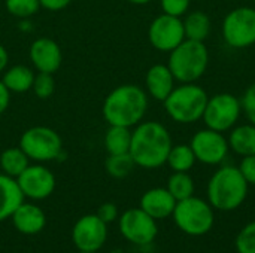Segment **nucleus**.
I'll list each match as a JSON object with an SVG mask.
<instances>
[{"label": "nucleus", "instance_id": "obj_1", "mask_svg": "<svg viewBox=\"0 0 255 253\" xmlns=\"http://www.w3.org/2000/svg\"><path fill=\"white\" fill-rule=\"evenodd\" d=\"M172 146L170 133L157 121L139 122L131 131L130 155L142 169L152 170L164 166Z\"/></svg>", "mask_w": 255, "mask_h": 253}, {"label": "nucleus", "instance_id": "obj_2", "mask_svg": "<svg viewBox=\"0 0 255 253\" xmlns=\"http://www.w3.org/2000/svg\"><path fill=\"white\" fill-rule=\"evenodd\" d=\"M148 109V94L137 85L124 84L112 89L103 101L102 113L109 125L134 127Z\"/></svg>", "mask_w": 255, "mask_h": 253}, {"label": "nucleus", "instance_id": "obj_3", "mask_svg": "<svg viewBox=\"0 0 255 253\" xmlns=\"http://www.w3.org/2000/svg\"><path fill=\"white\" fill-rule=\"evenodd\" d=\"M248 188L239 167L224 166L212 174L208 183V201L217 210L233 212L247 200Z\"/></svg>", "mask_w": 255, "mask_h": 253}, {"label": "nucleus", "instance_id": "obj_4", "mask_svg": "<svg viewBox=\"0 0 255 253\" xmlns=\"http://www.w3.org/2000/svg\"><path fill=\"white\" fill-rule=\"evenodd\" d=\"M209 51L205 42L185 39L169 52L167 67L173 78L181 84L197 82L208 70Z\"/></svg>", "mask_w": 255, "mask_h": 253}, {"label": "nucleus", "instance_id": "obj_5", "mask_svg": "<svg viewBox=\"0 0 255 253\" xmlns=\"http://www.w3.org/2000/svg\"><path fill=\"white\" fill-rule=\"evenodd\" d=\"M208 92L194 84H182L163 101L166 113L178 124H194L202 119L208 104Z\"/></svg>", "mask_w": 255, "mask_h": 253}, {"label": "nucleus", "instance_id": "obj_6", "mask_svg": "<svg viewBox=\"0 0 255 253\" xmlns=\"http://www.w3.org/2000/svg\"><path fill=\"white\" fill-rule=\"evenodd\" d=\"M172 216L176 227L184 234L191 237H200L208 234L215 222L214 207L209 204V201H205L194 195L176 201Z\"/></svg>", "mask_w": 255, "mask_h": 253}, {"label": "nucleus", "instance_id": "obj_7", "mask_svg": "<svg viewBox=\"0 0 255 253\" xmlns=\"http://www.w3.org/2000/svg\"><path fill=\"white\" fill-rule=\"evenodd\" d=\"M19 148L25 155L37 163L57 160L63 152V140L60 134L43 125L25 130L19 137Z\"/></svg>", "mask_w": 255, "mask_h": 253}, {"label": "nucleus", "instance_id": "obj_8", "mask_svg": "<svg viewBox=\"0 0 255 253\" xmlns=\"http://www.w3.org/2000/svg\"><path fill=\"white\" fill-rule=\"evenodd\" d=\"M242 113L241 98L230 92H220L209 97L203 112V122L206 128L224 133L230 131L239 121Z\"/></svg>", "mask_w": 255, "mask_h": 253}, {"label": "nucleus", "instance_id": "obj_9", "mask_svg": "<svg viewBox=\"0 0 255 253\" xmlns=\"http://www.w3.org/2000/svg\"><path fill=\"white\" fill-rule=\"evenodd\" d=\"M223 37L235 49L255 43V7L242 6L230 10L223 21Z\"/></svg>", "mask_w": 255, "mask_h": 253}, {"label": "nucleus", "instance_id": "obj_10", "mask_svg": "<svg viewBox=\"0 0 255 253\" xmlns=\"http://www.w3.org/2000/svg\"><path fill=\"white\" fill-rule=\"evenodd\" d=\"M118 224L123 237L136 246L151 245L158 234L157 221L145 213L140 207L126 210L120 216Z\"/></svg>", "mask_w": 255, "mask_h": 253}, {"label": "nucleus", "instance_id": "obj_11", "mask_svg": "<svg viewBox=\"0 0 255 253\" xmlns=\"http://www.w3.org/2000/svg\"><path fill=\"white\" fill-rule=\"evenodd\" d=\"M190 146L196 155V160L206 166L221 164L230 151L229 140L223 136V133L211 128L197 131L193 136Z\"/></svg>", "mask_w": 255, "mask_h": 253}, {"label": "nucleus", "instance_id": "obj_12", "mask_svg": "<svg viewBox=\"0 0 255 253\" xmlns=\"http://www.w3.org/2000/svg\"><path fill=\"white\" fill-rule=\"evenodd\" d=\"M149 43L161 52L173 51L181 42L185 40L184 22L178 16L161 13L152 19L148 28Z\"/></svg>", "mask_w": 255, "mask_h": 253}, {"label": "nucleus", "instance_id": "obj_13", "mask_svg": "<svg viewBox=\"0 0 255 253\" xmlns=\"http://www.w3.org/2000/svg\"><path fill=\"white\" fill-rule=\"evenodd\" d=\"M108 240V224L96 213L84 215L72 228V242L81 252H99Z\"/></svg>", "mask_w": 255, "mask_h": 253}, {"label": "nucleus", "instance_id": "obj_14", "mask_svg": "<svg viewBox=\"0 0 255 253\" xmlns=\"http://www.w3.org/2000/svg\"><path fill=\"white\" fill-rule=\"evenodd\" d=\"M15 180L24 198H30L34 201L48 198L55 189L54 173L42 164L28 166Z\"/></svg>", "mask_w": 255, "mask_h": 253}, {"label": "nucleus", "instance_id": "obj_15", "mask_svg": "<svg viewBox=\"0 0 255 253\" xmlns=\"http://www.w3.org/2000/svg\"><path fill=\"white\" fill-rule=\"evenodd\" d=\"M30 61L37 72L55 73L63 60L60 45L49 37H39L30 45Z\"/></svg>", "mask_w": 255, "mask_h": 253}, {"label": "nucleus", "instance_id": "obj_16", "mask_svg": "<svg viewBox=\"0 0 255 253\" xmlns=\"http://www.w3.org/2000/svg\"><path fill=\"white\" fill-rule=\"evenodd\" d=\"M15 230L24 236L39 234L46 225L45 212L33 203H21L10 216Z\"/></svg>", "mask_w": 255, "mask_h": 253}, {"label": "nucleus", "instance_id": "obj_17", "mask_svg": "<svg viewBox=\"0 0 255 253\" xmlns=\"http://www.w3.org/2000/svg\"><path fill=\"white\" fill-rule=\"evenodd\" d=\"M175 206L176 200L167 191V188H152L140 197L139 207L155 221H160L172 216Z\"/></svg>", "mask_w": 255, "mask_h": 253}, {"label": "nucleus", "instance_id": "obj_18", "mask_svg": "<svg viewBox=\"0 0 255 253\" xmlns=\"http://www.w3.org/2000/svg\"><path fill=\"white\" fill-rule=\"evenodd\" d=\"M175 81L176 79L173 78L167 64H154L146 72V78H145L146 91L154 100L164 101L167 95L173 91Z\"/></svg>", "mask_w": 255, "mask_h": 253}, {"label": "nucleus", "instance_id": "obj_19", "mask_svg": "<svg viewBox=\"0 0 255 253\" xmlns=\"http://www.w3.org/2000/svg\"><path fill=\"white\" fill-rule=\"evenodd\" d=\"M24 201V195L13 177L0 174V222L9 219L18 206Z\"/></svg>", "mask_w": 255, "mask_h": 253}, {"label": "nucleus", "instance_id": "obj_20", "mask_svg": "<svg viewBox=\"0 0 255 253\" xmlns=\"http://www.w3.org/2000/svg\"><path fill=\"white\" fill-rule=\"evenodd\" d=\"M229 146L230 149L241 155V157H250L255 155V125L254 124H245L239 127H233L230 130L229 136Z\"/></svg>", "mask_w": 255, "mask_h": 253}, {"label": "nucleus", "instance_id": "obj_21", "mask_svg": "<svg viewBox=\"0 0 255 253\" xmlns=\"http://www.w3.org/2000/svg\"><path fill=\"white\" fill-rule=\"evenodd\" d=\"M34 76L36 73L30 67L24 64H16L3 73L1 82L10 92H27L33 86Z\"/></svg>", "mask_w": 255, "mask_h": 253}, {"label": "nucleus", "instance_id": "obj_22", "mask_svg": "<svg viewBox=\"0 0 255 253\" xmlns=\"http://www.w3.org/2000/svg\"><path fill=\"white\" fill-rule=\"evenodd\" d=\"M184 22V31L185 39L196 40V42H205L211 33V19L203 10H194L190 12Z\"/></svg>", "mask_w": 255, "mask_h": 253}, {"label": "nucleus", "instance_id": "obj_23", "mask_svg": "<svg viewBox=\"0 0 255 253\" xmlns=\"http://www.w3.org/2000/svg\"><path fill=\"white\" fill-rule=\"evenodd\" d=\"M30 158L25 155V152L16 146V148H7L1 152L0 155V167L1 171L9 176L16 179L30 164H28Z\"/></svg>", "mask_w": 255, "mask_h": 253}, {"label": "nucleus", "instance_id": "obj_24", "mask_svg": "<svg viewBox=\"0 0 255 253\" xmlns=\"http://www.w3.org/2000/svg\"><path fill=\"white\" fill-rule=\"evenodd\" d=\"M131 145V130L128 127L109 125L105 134V148L109 155L127 154Z\"/></svg>", "mask_w": 255, "mask_h": 253}, {"label": "nucleus", "instance_id": "obj_25", "mask_svg": "<svg viewBox=\"0 0 255 253\" xmlns=\"http://www.w3.org/2000/svg\"><path fill=\"white\" fill-rule=\"evenodd\" d=\"M196 155L190 145H175L172 146L166 164L173 171H190L196 164Z\"/></svg>", "mask_w": 255, "mask_h": 253}, {"label": "nucleus", "instance_id": "obj_26", "mask_svg": "<svg viewBox=\"0 0 255 253\" xmlns=\"http://www.w3.org/2000/svg\"><path fill=\"white\" fill-rule=\"evenodd\" d=\"M166 188L176 201L194 195V180L187 171H173V174L167 179Z\"/></svg>", "mask_w": 255, "mask_h": 253}, {"label": "nucleus", "instance_id": "obj_27", "mask_svg": "<svg viewBox=\"0 0 255 253\" xmlns=\"http://www.w3.org/2000/svg\"><path fill=\"white\" fill-rule=\"evenodd\" d=\"M134 167H136V163L131 158L130 152L109 155L106 158V161H105V170L114 179H124V177H127L133 171Z\"/></svg>", "mask_w": 255, "mask_h": 253}, {"label": "nucleus", "instance_id": "obj_28", "mask_svg": "<svg viewBox=\"0 0 255 253\" xmlns=\"http://www.w3.org/2000/svg\"><path fill=\"white\" fill-rule=\"evenodd\" d=\"M4 6L12 16L25 19L39 10L40 3L39 0H4Z\"/></svg>", "mask_w": 255, "mask_h": 253}, {"label": "nucleus", "instance_id": "obj_29", "mask_svg": "<svg viewBox=\"0 0 255 253\" xmlns=\"http://www.w3.org/2000/svg\"><path fill=\"white\" fill-rule=\"evenodd\" d=\"M31 89H33V92L36 94L37 98H40V100L49 98V97L54 94V91H55V81H54V76H52L51 73L37 72V75L34 76Z\"/></svg>", "mask_w": 255, "mask_h": 253}, {"label": "nucleus", "instance_id": "obj_30", "mask_svg": "<svg viewBox=\"0 0 255 253\" xmlns=\"http://www.w3.org/2000/svg\"><path fill=\"white\" fill-rule=\"evenodd\" d=\"M235 246L238 253H255V221L247 224L236 236Z\"/></svg>", "mask_w": 255, "mask_h": 253}, {"label": "nucleus", "instance_id": "obj_31", "mask_svg": "<svg viewBox=\"0 0 255 253\" xmlns=\"http://www.w3.org/2000/svg\"><path fill=\"white\" fill-rule=\"evenodd\" d=\"M191 0H161V9L163 13L172 15V16H178L181 18L182 15H185L188 12Z\"/></svg>", "mask_w": 255, "mask_h": 253}, {"label": "nucleus", "instance_id": "obj_32", "mask_svg": "<svg viewBox=\"0 0 255 253\" xmlns=\"http://www.w3.org/2000/svg\"><path fill=\"white\" fill-rule=\"evenodd\" d=\"M242 110L245 112L248 121L255 125V84L250 85L245 91V94L241 98Z\"/></svg>", "mask_w": 255, "mask_h": 253}, {"label": "nucleus", "instance_id": "obj_33", "mask_svg": "<svg viewBox=\"0 0 255 253\" xmlns=\"http://www.w3.org/2000/svg\"><path fill=\"white\" fill-rule=\"evenodd\" d=\"M239 170L244 174L248 185H254L255 186V155L244 157V160L241 161Z\"/></svg>", "mask_w": 255, "mask_h": 253}, {"label": "nucleus", "instance_id": "obj_34", "mask_svg": "<svg viewBox=\"0 0 255 253\" xmlns=\"http://www.w3.org/2000/svg\"><path fill=\"white\" fill-rule=\"evenodd\" d=\"M105 224H112L118 219V207L114 203H103L96 213Z\"/></svg>", "mask_w": 255, "mask_h": 253}, {"label": "nucleus", "instance_id": "obj_35", "mask_svg": "<svg viewBox=\"0 0 255 253\" xmlns=\"http://www.w3.org/2000/svg\"><path fill=\"white\" fill-rule=\"evenodd\" d=\"M73 0H39L40 7H45L48 10H61L67 7Z\"/></svg>", "mask_w": 255, "mask_h": 253}, {"label": "nucleus", "instance_id": "obj_36", "mask_svg": "<svg viewBox=\"0 0 255 253\" xmlns=\"http://www.w3.org/2000/svg\"><path fill=\"white\" fill-rule=\"evenodd\" d=\"M10 103V91L6 88V85L0 81V115L6 112Z\"/></svg>", "mask_w": 255, "mask_h": 253}, {"label": "nucleus", "instance_id": "obj_37", "mask_svg": "<svg viewBox=\"0 0 255 253\" xmlns=\"http://www.w3.org/2000/svg\"><path fill=\"white\" fill-rule=\"evenodd\" d=\"M7 61H9V54L6 51V48L3 45H0V73H3L6 70Z\"/></svg>", "mask_w": 255, "mask_h": 253}, {"label": "nucleus", "instance_id": "obj_38", "mask_svg": "<svg viewBox=\"0 0 255 253\" xmlns=\"http://www.w3.org/2000/svg\"><path fill=\"white\" fill-rule=\"evenodd\" d=\"M130 3H133V4H139V6H142V4H148L149 1H152V0H128Z\"/></svg>", "mask_w": 255, "mask_h": 253}, {"label": "nucleus", "instance_id": "obj_39", "mask_svg": "<svg viewBox=\"0 0 255 253\" xmlns=\"http://www.w3.org/2000/svg\"><path fill=\"white\" fill-rule=\"evenodd\" d=\"M78 253H97V252H81V251H79Z\"/></svg>", "mask_w": 255, "mask_h": 253}, {"label": "nucleus", "instance_id": "obj_40", "mask_svg": "<svg viewBox=\"0 0 255 253\" xmlns=\"http://www.w3.org/2000/svg\"><path fill=\"white\" fill-rule=\"evenodd\" d=\"M254 4H255V0H254Z\"/></svg>", "mask_w": 255, "mask_h": 253}]
</instances>
